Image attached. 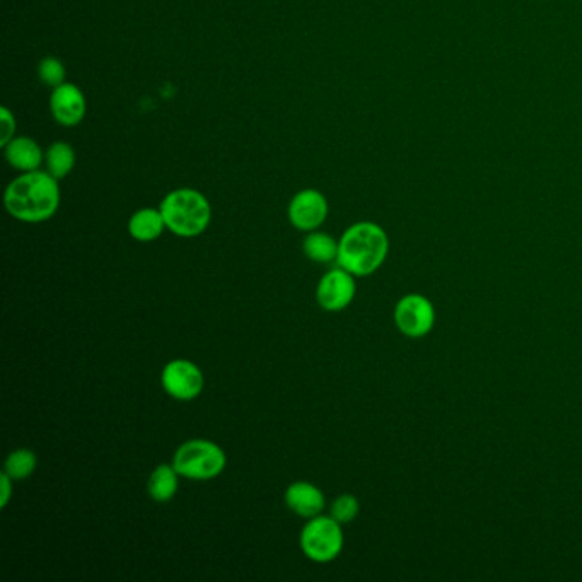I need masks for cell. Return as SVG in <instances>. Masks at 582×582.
Instances as JSON below:
<instances>
[{
    "mask_svg": "<svg viewBox=\"0 0 582 582\" xmlns=\"http://www.w3.org/2000/svg\"><path fill=\"white\" fill-rule=\"evenodd\" d=\"M361 513V502L356 495L342 494L330 506V516L340 524H349Z\"/></svg>",
    "mask_w": 582,
    "mask_h": 582,
    "instance_id": "obj_18",
    "label": "cell"
},
{
    "mask_svg": "<svg viewBox=\"0 0 582 582\" xmlns=\"http://www.w3.org/2000/svg\"><path fill=\"white\" fill-rule=\"evenodd\" d=\"M286 506L303 519L316 518L325 511V494L311 482H294L284 495Z\"/></svg>",
    "mask_w": 582,
    "mask_h": 582,
    "instance_id": "obj_11",
    "label": "cell"
},
{
    "mask_svg": "<svg viewBox=\"0 0 582 582\" xmlns=\"http://www.w3.org/2000/svg\"><path fill=\"white\" fill-rule=\"evenodd\" d=\"M59 180L48 171L21 173L7 185L4 205L9 216L28 224L52 219L60 207Z\"/></svg>",
    "mask_w": 582,
    "mask_h": 582,
    "instance_id": "obj_1",
    "label": "cell"
},
{
    "mask_svg": "<svg viewBox=\"0 0 582 582\" xmlns=\"http://www.w3.org/2000/svg\"><path fill=\"white\" fill-rule=\"evenodd\" d=\"M328 212H330L328 200L315 188H306L297 192L287 207V217L292 226L303 233H311L323 226Z\"/></svg>",
    "mask_w": 582,
    "mask_h": 582,
    "instance_id": "obj_9",
    "label": "cell"
},
{
    "mask_svg": "<svg viewBox=\"0 0 582 582\" xmlns=\"http://www.w3.org/2000/svg\"><path fill=\"white\" fill-rule=\"evenodd\" d=\"M14 480H12L7 473L2 472L0 475V509H6L7 504L11 502L12 494H14Z\"/></svg>",
    "mask_w": 582,
    "mask_h": 582,
    "instance_id": "obj_21",
    "label": "cell"
},
{
    "mask_svg": "<svg viewBox=\"0 0 582 582\" xmlns=\"http://www.w3.org/2000/svg\"><path fill=\"white\" fill-rule=\"evenodd\" d=\"M171 465L178 475L195 482H207L219 477L226 470L224 449L209 439H192L176 449Z\"/></svg>",
    "mask_w": 582,
    "mask_h": 582,
    "instance_id": "obj_4",
    "label": "cell"
},
{
    "mask_svg": "<svg viewBox=\"0 0 582 582\" xmlns=\"http://www.w3.org/2000/svg\"><path fill=\"white\" fill-rule=\"evenodd\" d=\"M301 550L316 564H328L338 559L344 550L345 536L342 524L332 516H316L308 519L299 536Z\"/></svg>",
    "mask_w": 582,
    "mask_h": 582,
    "instance_id": "obj_5",
    "label": "cell"
},
{
    "mask_svg": "<svg viewBox=\"0 0 582 582\" xmlns=\"http://www.w3.org/2000/svg\"><path fill=\"white\" fill-rule=\"evenodd\" d=\"M164 229H166V224H164V217L159 209L146 207V209L137 210L130 217V236L140 243L156 241V239L161 238Z\"/></svg>",
    "mask_w": 582,
    "mask_h": 582,
    "instance_id": "obj_13",
    "label": "cell"
},
{
    "mask_svg": "<svg viewBox=\"0 0 582 582\" xmlns=\"http://www.w3.org/2000/svg\"><path fill=\"white\" fill-rule=\"evenodd\" d=\"M436 308L429 297L422 294H407L396 303L393 311L398 332L408 338H424L436 326Z\"/></svg>",
    "mask_w": 582,
    "mask_h": 582,
    "instance_id": "obj_6",
    "label": "cell"
},
{
    "mask_svg": "<svg viewBox=\"0 0 582 582\" xmlns=\"http://www.w3.org/2000/svg\"><path fill=\"white\" fill-rule=\"evenodd\" d=\"M38 77L48 88H59L65 82V67L59 59L47 57L38 65Z\"/></svg>",
    "mask_w": 582,
    "mask_h": 582,
    "instance_id": "obj_19",
    "label": "cell"
},
{
    "mask_svg": "<svg viewBox=\"0 0 582 582\" xmlns=\"http://www.w3.org/2000/svg\"><path fill=\"white\" fill-rule=\"evenodd\" d=\"M0 123H2L0 146L4 147L14 139V134H16V118H14L12 111L6 108V106L0 108Z\"/></svg>",
    "mask_w": 582,
    "mask_h": 582,
    "instance_id": "obj_20",
    "label": "cell"
},
{
    "mask_svg": "<svg viewBox=\"0 0 582 582\" xmlns=\"http://www.w3.org/2000/svg\"><path fill=\"white\" fill-rule=\"evenodd\" d=\"M161 385L163 390L178 402H192L204 391V373L195 362L175 359L164 366Z\"/></svg>",
    "mask_w": 582,
    "mask_h": 582,
    "instance_id": "obj_7",
    "label": "cell"
},
{
    "mask_svg": "<svg viewBox=\"0 0 582 582\" xmlns=\"http://www.w3.org/2000/svg\"><path fill=\"white\" fill-rule=\"evenodd\" d=\"M36 466H38V458L31 449H14L6 458L4 473H7L14 482H19V480L30 478L35 473Z\"/></svg>",
    "mask_w": 582,
    "mask_h": 582,
    "instance_id": "obj_17",
    "label": "cell"
},
{
    "mask_svg": "<svg viewBox=\"0 0 582 582\" xmlns=\"http://www.w3.org/2000/svg\"><path fill=\"white\" fill-rule=\"evenodd\" d=\"M356 294V275L342 267L326 272L316 287V301L326 313H340L349 308L354 303Z\"/></svg>",
    "mask_w": 582,
    "mask_h": 582,
    "instance_id": "obj_8",
    "label": "cell"
},
{
    "mask_svg": "<svg viewBox=\"0 0 582 582\" xmlns=\"http://www.w3.org/2000/svg\"><path fill=\"white\" fill-rule=\"evenodd\" d=\"M390 253V238L376 222L362 221L347 227L338 239V267L356 277H367L383 267Z\"/></svg>",
    "mask_w": 582,
    "mask_h": 582,
    "instance_id": "obj_2",
    "label": "cell"
},
{
    "mask_svg": "<svg viewBox=\"0 0 582 582\" xmlns=\"http://www.w3.org/2000/svg\"><path fill=\"white\" fill-rule=\"evenodd\" d=\"M166 229L180 238H197L212 221V207L204 193L193 188L169 192L159 205Z\"/></svg>",
    "mask_w": 582,
    "mask_h": 582,
    "instance_id": "obj_3",
    "label": "cell"
},
{
    "mask_svg": "<svg viewBox=\"0 0 582 582\" xmlns=\"http://www.w3.org/2000/svg\"><path fill=\"white\" fill-rule=\"evenodd\" d=\"M45 166L53 178L62 180L70 175L76 166V152L67 142H55L45 152Z\"/></svg>",
    "mask_w": 582,
    "mask_h": 582,
    "instance_id": "obj_16",
    "label": "cell"
},
{
    "mask_svg": "<svg viewBox=\"0 0 582 582\" xmlns=\"http://www.w3.org/2000/svg\"><path fill=\"white\" fill-rule=\"evenodd\" d=\"M7 163L21 173H30L40 169L45 163V152L41 151L40 144L31 137H14L4 146Z\"/></svg>",
    "mask_w": 582,
    "mask_h": 582,
    "instance_id": "obj_12",
    "label": "cell"
},
{
    "mask_svg": "<svg viewBox=\"0 0 582 582\" xmlns=\"http://www.w3.org/2000/svg\"><path fill=\"white\" fill-rule=\"evenodd\" d=\"M88 103L81 89L72 82H64L50 94V111L62 127H76L86 117Z\"/></svg>",
    "mask_w": 582,
    "mask_h": 582,
    "instance_id": "obj_10",
    "label": "cell"
},
{
    "mask_svg": "<svg viewBox=\"0 0 582 582\" xmlns=\"http://www.w3.org/2000/svg\"><path fill=\"white\" fill-rule=\"evenodd\" d=\"M304 255L315 263L337 262L338 241L330 234L311 231L303 241Z\"/></svg>",
    "mask_w": 582,
    "mask_h": 582,
    "instance_id": "obj_15",
    "label": "cell"
},
{
    "mask_svg": "<svg viewBox=\"0 0 582 582\" xmlns=\"http://www.w3.org/2000/svg\"><path fill=\"white\" fill-rule=\"evenodd\" d=\"M180 487V475L173 465H159L154 468V472L147 482V494L158 504H166L173 501L178 494Z\"/></svg>",
    "mask_w": 582,
    "mask_h": 582,
    "instance_id": "obj_14",
    "label": "cell"
}]
</instances>
